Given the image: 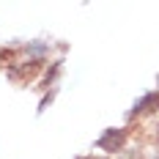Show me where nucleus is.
Returning a JSON list of instances; mask_svg holds the SVG:
<instances>
[{
  "instance_id": "nucleus-3",
  "label": "nucleus",
  "mask_w": 159,
  "mask_h": 159,
  "mask_svg": "<svg viewBox=\"0 0 159 159\" xmlns=\"http://www.w3.org/2000/svg\"><path fill=\"white\" fill-rule=\"evenodd\" d=\"M157 159H159V157H157Z\"/></svg>"
},
{
  "instance_id": "nucleus-2",
  "label": "nucleus",
  "mask_w": 159,
  "mask_h": 159,
  "mask_svg": "<svg viewBox=\"0 0 159 159\" xmlns=\"http://www.w3.org/2000/svg\"><path fill=\"white\" fill-rule=\"evenodd\" d=\"M159 107V93H145L134 107H132V112L129 115H137V112H148V110H157Z\"/></svg>"
},
{
  "instance_id": "nucleus-1",
  "label": "nucleus",
  "mask_w": 159,
  "mask_h": 159,
  "mask_svg": "<svg viewBox=\"0 0 159 159\" xmlns=\"http://www.w3.org/2000/svg\"><path fill=\"white\" fill-rule=\"evenodd\" d=\"M124 140H126V132H124V129H107V132L99 137V148L112 154V151H121Z\"/></svg>"
}]
</instances>
